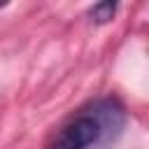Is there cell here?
<instances>
[{"mask_svg": "<svg viewBox=\"0 0 149 149\" xmlns=\"http://www.w3.org/2000/svg\"><path fill=\"white\" fill-rule=\"evenodd\" d=\"M126 128V109L116 98H100L81 107L56 133L49 149H112Z\"/></svg>", "mask_w": 149, "mask_h": 149, "instance_id": "1", "label": "cell"}, {"mask_svg": "<svg viewBox=\"0 0 149 149\" xmlns=\"http://www.w3.org/2000/svg\"><path fill=\"white\" fill-rule=\"evenodd\" d=\"M116 7H119L116 2H100V5H93V7L88 9V16H91V21H95V23H107V21H112Z\"/></svg>", "mask_w": 149, "mask_h": 149, "instance_id": "2", "label": "cell"}, {"mask_svg": "<svg viewBox=\"0 0 149 149\" xmlns=\"http://www.w3.org/2000/svg\"><path fill=\"white\" fill-rule=\"evenodd\" d=\"M0 7H2V5H0Z\"/></svg>", "mask_w": 149, "mask_h": 149, "instance_id": "3", "label": "cell"}]
</instances>
